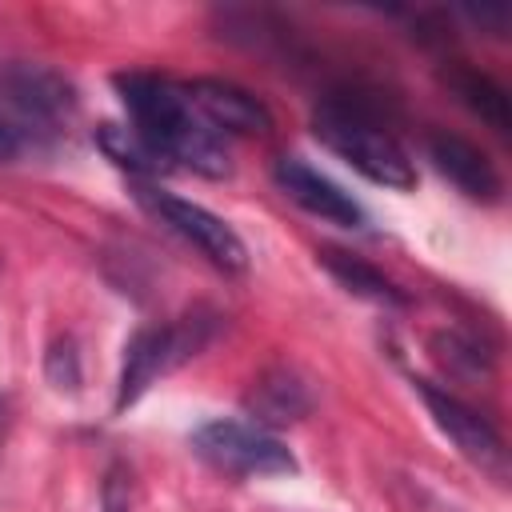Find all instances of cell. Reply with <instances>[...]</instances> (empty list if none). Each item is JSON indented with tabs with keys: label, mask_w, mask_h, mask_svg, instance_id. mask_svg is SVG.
<instances>
[{
	"label": "cell",
	"mask_w": 512,
	"mask_h": 512,
	"mask_svg": "<svg viewBox=\"0 0 512 512\" xmlns=\"http://www.w3.org/2000/svg\"><path fill=\"white\" fill-rule=\"evenodd\" d=\"M112 84L120 92V104L132 116V128L172 168H192L212 180L232 172L224 136L196 112L184 84H176L168 76H152V72H116Z\"/></svg>",
	"instance_id": "cell-1"
},
{
	"label": "cell",
	"mask_w": 512,
	"mask_h": 512,
	"mask_svg": "<svg viewBox=\"0 0 512 512\" xmlns=\"http://www.w3.org/2000/svg\"><path fill=\"white\" fill-rule=\"evenodd\" d=\"M312 136L328 152L348 160L360 176H368L372 184H384V188H396V192H408L416 184L412 156L404 152V144L392 132H384L376 124V116L364 104H352V100H340V96L324 100L312 112Z\"/></svg>",
	"instance_id": "cell-2"
},
{
	"label": "cell",
	"mask_w": 512,
	"mask_h": 512,
	"mask_svg": "<svg viewBox=\"0 0 512 512\" xmlns=\"http://www.w3.org/2000/svg\"><path fill=\"white\" fill-rule=\"evenodd\" d=\"M212 336V320L184 316L176 324H160V328H140L128 344H124V364H120V388H116V408L136 404L156 376H164L168 368L184 364L188 356H196Z\"/></svg>",
	"instance_id": "cell-3"
},
{
	"label": "cell",
	"mask_w": 512,
	"mask_h": 512,
	"mask_svg": "<svg viewBox=\"0 0 512 512\" xmlns=\"http://www.w3.org/2000/svg\"><path fill=\"white\" fill-rule=\"evenodd\" d=\"M136 200H140V208H148L164 228H172L180 240H188L220 272L236 276L248 268V244L240 240V232L232 224H224L216 212H208L204 204H192V200L164 192L156 184H136Z\"/></svg>",
	"instance_id": "cell-4"
},
{
	"label": "cell",
	"mask_w": 512,
	"mask_h": 512,
	"mask_svg": "<svg viewBox=\"0 0 512 512\" xmlns=\"http://www.w3.org/2000/svg\"><path fill=\"white\" fill-rule=\"evenodd\" d=\"M192 452L228 476H284L296 472V456L268 428L248 420H208L192 432Z\"/></svg>",
	"instance_id": "cell-5"
},
{
	"label": "cell",
	"mask_w": 512,
	"mask_h": 512,
	"mask_svg": "<svg viewBox=\"0 0 512 512\" xmlns=\"http://www.w3.org/2000/svg\"><path fill=\"white\" fill-rule=\"evenodd\" d=\"M416 392H420L428 416L436 420V428L456 444V452H460L464 460H472L480 472L504 480L508 456H504L500 432H496L472 404H464L460 396H452L448 388H436V384H428V380H416Z\"/></svg>",
	"instance_id": "cell-6"
},
{
	"label": "cell",
	"mask_w": 512,
	"mask_h": 512,
	"mask_svg": "<svg viewBox=\"0 0 512 512\" xmlns=\"http://www.w3.org/2000/svg\"><path fill=\"white\" fill-rule=\"evenodd\" d=\"M0 100L32 124H60L76 112V88L56 68L28 60L0 64Z\"/></svg>",
	"instance_id": "cell-7"
},
{
	"label": "cell",
	"mask_w": 512,
	"mask_h": 512,
	"mask_svg": "<svg viewBox=\"0 0 512 512\" xmlns=\"http://www.w3.org/2000/svg\"><path fill=\"white\" fill-rule=\"evenodd\" d=\"M272 180L292 204H300L304 212H312L328 224H340V228H360L364 224V208L352 200V192H344L336 180H328L324 172H316L300 156H280L276 168H272Z\"/></svg>",
	"instance_id": "cell-8"
},
{
	"label": "cell",
	"mask_w": 512,
	"mask_h": 512,
	"mask_svg": "<svg viewBox=\"0 0 512 512\" xmlns=\"http://www.w3.org/2000/svg\"><path fill=\"white\" fill-rule=\"evenodd\" d=\"M428 160L432 168L456 188L464 192L468 200H484V204H496L500 192H504V180L496 172V164L464 136L456 132H428Z\"/></svg>",
	"instance_id": "cell-9"
},
{
	"label": "cell",
	"mask_w": 512,
	"mask_h": 512,
	"mask_svg": "<svg viewBox=\"0 0 512 512\" xmlns=\"http://www.w3.org/2000/svg\"><path fill=\"white\" fill-rule=\"evenodd\" d=\"M188 100L196 104V112L216 128V132H240V136H260L272 128V112L264 108V100H256L248 88L232 84V80H212V76H196L192 84H184Z\"/></svg>",
	"instance_id": "cell-10"
},
{
	"label": "cell",
	"mask_w": 512,
	"mask_h": 512,
	"mask_svg": "<svg viewBox=\"0 0 512 512\" xmlns=\"http://www.w3.org/2000/svg\"><path fill=\"white\" fill-rule=\"evenodd\" d=\"M244 408L256 424H292V420L308 416L312 392L292 368L276 364V368H268L252 380V388L244 396Z\"/></svg>",
	"instance_id": "cell-11"
},
{
	"label": "cell",
	"mask_w": 512,
	"mask_h": 512,
	"mask_svg": "<svg viewBox=\"0 0 512 512\" xmlns=\"http://www.w3.org/2000/svg\"><path fill=\"white\" fill-rule=\"evenodd\" d=\"M440 80H444V88L468 108V112H476L484 124H492L496 132H508V124H512V108H508V92L488 76V72H480V68H472V64H448L444 72H440Z\"/></svg>",
	"instance_id": "cell-12"
},
{
	"label": "cell",
	"mask_w": 512,
	"mask_h": 512,
	"mask_svg": "<svg viewBox=\"0 0 512 512\" xmlns=\"http://www.w3.org/2000/svg\"><path fill=\"white\" fill-rule=\"evenodd\" d=\"M320 264H324L352 296H364V300L384 304V308H404V304H408V296H404L380 268L364 264L360 256H348V252H340V248H324V252H320Z\"/></svg>",
	"instance_id": "cell-13"
},
{
	"label": "cell",
	"mask_w": 512,
	"mask_h": 512,
	"mask_svg": "<svg viewBox=\"0 0 512 512\" xmlns=\"http://www.w3.org/2000/svg\"><path fill=\"white\" fill-rule=\"evenodd\" d=\"M96 144H100V152H104L116 168H124V172H132V176H160V172L172 168L132 124H100V128H96Z\"/></svg>",
	"instance_id": "cell-14"
},
{
	"label": "cell",
	"mask_w": 512,
	"mask_h": 512,
	"mask_svg": "<svg viewBox=\"0 0 512 512\" xmlns=\"http://www.w3.org/2000/svg\"><path fill=\"white\" fill-rule=\"evenodd\" d=\"M100 512H132V476L124 464H112L100 484Z\"/></svg>",
	"instance_id": "cell-15"
},
{
	"label": "cell",
	"mask_w": 512,
	"mask_h": 512,
	"mask_svg": "<svg viewBox=\"0 0 512 512\" xmlns=\"http://www.w3.org/2000/svg\"><path fill=\"white\" fill-rule=\"evenodd\" d=\"M48 380H52L56 388H76V384H80L76 352H72L68 340H64V344H52V352H48Z\"/></svg>",
	"instance_id": "cell-16"
},
{
	"label": "cell",
	"mask_w": 512,
	"mask_h": 512,
	"mask_svg": "<svg viewBox=\"0 0 512 512\" xmlns=\"http://www.w3.org/2000/svg\"><path fill=\"white\" fill-rule=\"evenodd\" d=\"M464 16L472 20V24H488L492 32H504V24H508V8H464Z\"/></svg>",
	"instance_id": "cell-17"
},
{
	"label": "cell",
	"mask_w": 512,
	"mask_h": 512,
	"mask_svg": "<svg viewBox=\"0 0 512 512\" xmlns=\"http://www.w3.org/2000/svg\"><path fill=\"white\" fill-rule=\"evenodd\" d=\"M16 152H20V132L0 120V160H12Z\"/></svg>",
	"instance_id": "cell-18"
}]
</instances>
